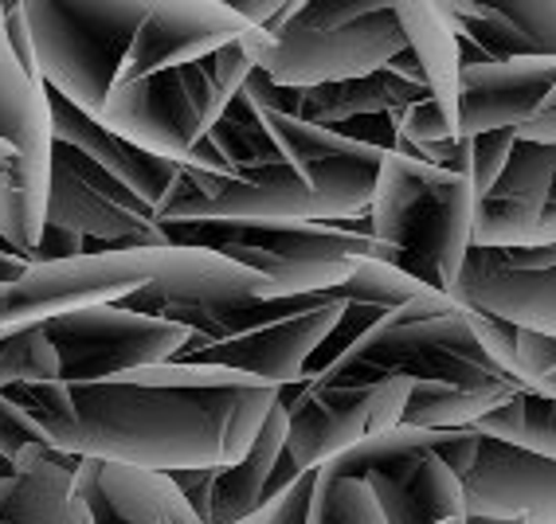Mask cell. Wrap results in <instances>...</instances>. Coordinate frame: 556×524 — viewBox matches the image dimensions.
Masks as SVG:
<instances>
[{
    "mask_svg": "<svg viewBox=\"0 0 556 524\" xmlns=\"http://www.w3.org/2000/svg\"><path fill=\"white\" fill-rule=\"evenodd\" d=\"M16 404L67 455L141 470H216L236 465L278 407V387H141L102 384L12 387Z\"/></svg>",
    "mask_w": 556,
    "mask_h": 524,
    "instance_id": "1",
    "label": "cell"
},
{
    "mask_svg": "<svg viewBox=\"0 0 556 524\" xmlns=\"http://www.w3.org/2000/svg\"><path fill=\"white\" fill-rule=\"evenodd\" d=\"M475 208L470 177L384 153L368 212V255L451 297L475 247Z\"/></svg>",
    "mask_w": 556,
    "mask_h": 524,
    "instance_id": "2",
    "label": "cell"
},
{
    "mask_svg": "<svg viewBox=\"0 0 556 524\" xmlns=\"http://www.w3.org/2000/svg\"><path fill=\"white\" fill-rule=\"evenodd\" d=\"M267 43V31L255 28L248 40L228 43L208 60L157 71L138 82H118L94 122L106 126L114 138L185 168L192 149L216 129L224 110L236 102L243 82L251 79Z\"/></svg>",
    "mask_w": 556,
    "mask_h": 524,
    "instance_id": "3",
    "label": "cell"
},
{
    "mask_svg": "<svg viewBox=\"0 0 556 524\" xmlns=\"http://www.w3.org/2000/svg\"><path fill=\"white\" fill-rule=\"evenodd\" d=\"M36 48V67L48 90L63 94L75 110L99 118L129 43L150 16L141 0H28L24 4Z\"/></svg>",
    "mask_w": 556,
    "mask_h": 524,
    "instance_id": "4",
    "label": "cell"
},
{
    "mask_svg": "<svg viewBox=\"0 0 556 524\" xmlns=\"http://www.w3.org/2000/svg\"><path fill=\"white\" fill-rule=\"evenodd\" d=\"M372 196L299 177L290 165L263 168L251 177H200L189 172L177 196L161 208L157 223H341L365 219Z\"/></svg>",
    "mask_w": 556,
    "mask_h": 524,
    "instance_id": "5",
    "label": "cell"
},
{
    "mask_svg": "<svg viewBox=\"0 0 556 524\" xmlns=\"http://www.w3.org/2000/svg\"><path fill=\"white\" fill-rule=\"evenodd\" d=\"M345 314V302L329 294L318 297H290V302H258L231 314L224 321V333L212 341H197L177 360L189 365H216L255 376L258 384L294 387L306 376L309 357L329 336Z\"/></svg>",
    "mask_w": 556,
    "mask_h": 524,
    "instance_id": "6",
    "label": "cell"
},
{
    "mask_svg": "<svg viewBox=\"0 0 556 524\" xmlns=\"http://www.w3.org/2000/svg\"><path fill=\"white\" fill-rule=\"evenodd\" d=\"M258 302H275L270 282L258 270L231 263L228 255H216V251L165 243L157 274L122 297L118 306L177 321V325L192 329L197 341H212L224 333V321L231 314L258 306Z\"/></svg>",
    "mask_w": 556,
    "mask_h": 524,
    "instance_id": "7",
    "label": "cell"
},
{
    "mask_svg": "<svg viewBox=\"0 0 556 524\" xmlns=\"http://www.w3.org/2000/svg\"><path fill=\"white\" fill-rule=\"evenodd\" d=\"M40 329L60 357L63 384H102L134 368L177 360L192 345V329L134 314L118 302L51 317Z\"/></svg>",
    "mask_w": 556,
    "mask_h": 524,
    "instance_id": "8",
    "label": "cell"
},
{
    "mask_svg": "<svg viewBox=\"0 0 556 524\" xmlns=\"http://www.w3.org/2000/svg\"><path fill=\"white\" fill-rule=\"evenodd\" d=\"M407 396H412V380L400 376L377 380V384L278 387V404L287 407L282 455L299 470H321L349 446L400 426Z\"/></svg>",
    "mask_w": 556,
    "mask_h": 524,
    "instance_id": "9",
    "label": "cell"
},
{
    "mask_svg": "<svg viewBox=\"0 0 556 524\" xmlns=\"http://www.w3.org/2000/svg\"><path fill=\"white\" fill-rule=\"evenodd\" d=\"M161 247L90 251L67 263H31L21 278L0 286V333L43 325L51 317L87 306L122 302L157 274Z\"/></svg>",
    "mask_w": 556,
    "mask_h": 524,
    "instance_id": "10",
    "label": "cell"
},
{
    "mask_svg": "<svg viewBox=\"0 0 556 524\" xmlns=\"http://www.w3.org/2000/svg\"><path fill=\"white\" fill-rule=\"evenodd\" d=\"M407 51V36L400 28L396 4H380L372 16L349 28H282L270 36L258 71L275 87L314 90L329 82H349L377 75Z\"/></svg>",
    "mask_w": 556,
    "mask_h": 524,
    "instance_id": "11",
    "label": "cell"
},
{
    "mask_svg": "<svg viewBox=\"0 0 556 524\" xmlns=\"http://www.w3.org/2000/svg\"><path fill=\"white\" fill-rule=\"evenodd\" d=\"M251 24L231 9L228 0H165V4H150V16L138 28L134 43H129L126 60H122L118 82H138L150 79L157 71L189 67L224 51L228 43H239L251 36Z\"/></svg>",
    "mask_w": 556,
    "mask_h": 524,
    "instance_id": "12",
    "label": "cell"
},
{
    "mask_svg": "<svg viewBox=\"0 0 556 524\" xmlns=\"http://www.w3.org/2000/svg\"><path fill=\"white\" fill-rule=\"evenodd\" d=\"M556 87V60L467 63L458 71V138L521 133Z\"/></svg>",
    "mask_w": 556,
    "mask_h": 524,
    "instance_id": "13",
    "label": "cell"
},
{
    "mask_svg": "<svg viewBox=\"0 0 556 524\" xmlns=\"http://www.w3.org/2000/svg\"><path fill=\"white\" fill-rule=\"evenodd\" d=\"M467 516L556 524V462L482 435L478 462L463 482Z\"/></svg>",
    "mask_w": 556,
    "mask_h": 524,
    "instance_id": "14",
    "label": "cell"
},
{
    "mask_svg": "<svg viewBox=\"0 0 556 524\" xmlns=\"http://www.w3.org/2000/svg\"><path fill=\"white\" fill-rule=\"evenodd\" d=\"M48 114H51V145H67L75 153H83L87 161H94L102 172H110V177L118 180L129 196H138L153 216H161V208L177 196V189L189 177V168L161 161L153 153H146V149L114 138L106 126H99L83 110H75L55 90H48Z\"/></svg>",
    "mask_w": 556,
    "mask_h": 524,
    "instance_id": "15",
    "label": "cell"
},
{
    "mask_svg": "<svg viewBox=\"0 0 556 524\" xmlns=\"http://www.w3.org/2000/svg\"><path fill=\"white\" fill-rule=\"evenodd\" d=\"M556 180V145L517 138L502 177L475 208V247L506 251L533 247L541 216H545L548 189Z\"/></svg>",
    "mask_w": 556,
    "mask_h": 524,
    "instance_id": "16",
    "label": "cell"
},
{
    "mask_svg": "<svg viewBox=\"0 0 556 524\" xmlns=\"http://www.w3.org/2000/svg\"><path fill=\"white\" fill-rule=\"evenodd\" d=\"M287 446V407L278 404L267 416L258 438L236 465H216V470H177L169 474L200 524H236L248 521L263 504L267 482L275 474L278 458Z\"/></svg>",
    "mask_w": 556,
    "mask_h": 524,
    "instance_id": "17",
    "label": "cell"
},
{
    "mask_svg": "<svg viewBox=\"0 0 556 524\" xmlns=\"http://www.w3.org/2000/svg\"><path fill=\"white\" fill-rule=\"evenodd\" d=\"M361 482L384 509L388 524H447L467 521V489L435 450L396 458Z\"/></svg>",
    "mask_w": 556,
    "mask_h": 524,
    "instance_id": "18",
    "label": "cell"
},
{
    "mask_svg": "<svg viewBox=\"0 0 556 524\" xmlns=\"http://www.w3.org/2000/svg\"><path fill=\"white\" fill-rule=\"evenodd\" d=\"M458 306L482 309L529 333L556 336V267L553 270H490L470 263L463 267L455 294Z\"/></svg>",
    "mask_w": 556,
    "mask_h": 524,
    "instance_id": "19",
    "label": "cell"
},
{
    "mask_svg": "<svg viewBox=\"0 0 556 524\" xmlns=\"http://www.w3.org/2000/svg\"><path fill=\"white\" fill-rule=\"evenodd\" d=\"M83 458L60 446H36L0 477V524H71L75 521V470Z\"/></svg>",
    "mask_w": 556,
    "mask_h": 524,
    "instance_id": "20",
    "label": "cell"
},
{
    "mask_svg": "<svg viewBox=\"0 0 556 524\" xmlns=\"http://www.w3.org/2000/svg\"><path fill=\"white\" fill-rule=\"evenodd\" d=\"M419 99H431L424 82H412V79H404V75H396L392 67H384V71H377V75H365V79L299 90L290 118H302V122H309V126L338 129V126H345V122L392 114V110L407 106V102H419Z\"/></svg>",
    "mask_w": 556,
    "mask_h": 524,
    "instance_id": "21",
    "label": "cell"
},
{
    "mask_svg": "<svg viewBox=\"0 0 556 524\" xmlns=\"http://www.w3.org/2000/svg\"><path fill=\"white\" fill-rule=\"evenodd\" d=\"M0 141H9L36 177L51 180V114L48 87L16 63L0 28Z\"/></svg>",
    "mask_w": 556,
    "mask_h": 524,
    "instance_id": "22",
    "label": "cell"
},
{
    "mask_svg": "<svg viewBox=\"0 0 556 524\" xmlns=\"http://www.w3.org/2000/svg\"><path fill=\"white\" fill-rule=\"evenodd\" d=\"M94 482H99L106 509L122 524H200V516L192 513V504L185 501L177 482L169 474H161V470L99 462Z\"/></svg>",
    "mask_w": 556,
    "mask_h": 524,
    "instance_id": "23",
    "label": "cell"
},
{
    "mask_svg": "<svg viewBox=\"0 0 556 524\" xmlns=\"http://www.w3.org/2000/svg\"><path fill=\"white\" fill-rule=\"evenodd\" d=\"M400 28L407 36V51L416 55L419 71H424V82H428V94L443 118L458 129V36L447 24L439 4H396Z\"/></svg>",
    "mask_w": 556,
    "mask_h": 524,
    "instance_id": "24",
    "label": "cell"
},
{
    "mask_svg": "<svg viewBox=\"0 0 556 524\" xmlns=\"http://www.w3.org/2000/svg\"><path fill=\"white\" fill-rule=\"evenodd\" d=\"M526 387L514 380H494L482 387H447V384H412L404 404V426H428V431H470L475 423L506 407Z\"/></svg>",
    "mask_w": 556,
    "mask_h": 524,
    "instance_id": "25",
    "label": "cell"
},
{
    "mask_svg": "<svg viewBox=\"0 0 556 524\" xmlns=\"http://www.w3.org/2000/svg\"><path fill=\"white\" fill-rule=\"evenodd\" d=\"M204 145L216 153L224 177H251V172L282 165V157H278L270 138L263 133V126H258L255 106L243 99V90H239L236 102L224 110V118H219L216 129L204 138Z\"/></svg>",
    "mask_w": 556,
    "mask_h": 524,
    "instance_id": "26",
    "label": "cell"
},
{
    "mask_svg": "<svg viewBox=\"0 0 556 524\" xmlns=\"http://www.w3.org/2000/svg\"><path fill=\"white\" fill-rule=\"evenodd\" d=\"M475 431L556 462V399L521 392V396H514L506 407L490 411L482 423H475Z\"/></svg>",
    "mask_w": 556,
    "mask_h": 524,
    "instance_id": "27",
    "label": "cell"
},
{
    "mask_svg": "<svg viewBox=\"0 0 556 524\" xmlns=\"http://www.w3.org/2000/svg\"><path fill=\"white\" fill-rule=\"evenodd\" d=\"M63 380L60 357L40 325L0 333V392Z\"/></svg>",
    "mask_w": 556,
    "mask_h": 524,
    "instance_id": "28",
    "label": "cell"
},
{
    "mask_svg": "<svg viewBox=\"0 0 556 524\" xmlns=\"http://www.w3.org/2000/svg\"><path fill=\"white\" fill-rule=\"evenodd\" d=\"M306 524H388V516L361 477H329L318 470Z\"/></svg>",
    "mask_w": 556,
    "mask_h": 524,
    "instance_id": "29",
    "label": "cell"
},
{
    "mask_svg": "<svg viewBox=\"0 0 556 524\" xmlns=\"http://www.w3.org/2000/svg\"><path fill=\"white\" fill-rule=\"evenodd\" d=\"M431 286H424L419 278L404 274L400 267H388V263H380V258H361L357 267H353V274L341 282L338 290H333V297L338 302H361V306H372V309H400L404 302H412V297L428 294Z\"/></svg>",
    "mask_w": 556,
    "mask_h": 524,
    "instance_id": "30",
    "label": "cell"
},
{
    "mask_svg": "<svg viewBox=\"0 0 556 524\" xmlns=\"http://www.w3.org/2000/svg\"><path fill=\"white\" fill-rule=\"evenodd\" d=\"M494 9L533 60H556V0H506Z\"/></svg>",
    "mask_w": 556,
    "mask_h": 524,
    "instance_id": "31",
    "label": "cell"
},
{
    "mask_svg": "<svg viewBox=\"0 0 556 524\" xmlns=\"http://www.w3.org/2000/svg\"><path fill=\"white\" fill-rule=\"evenodd\" d=\"M392 129H396V141H400V153L407 149H424V145H439V141H451L458 138V129L443 118V110L435 106L431 99H419V102H407V106L392 110L388 114Z\"/></svg>",
    "mask_w": 556,
    "mask_h": 524,
    "instance_id": "32",
    "label": "cell"
},
{
    "mask_svg": "<svg viewBox=\"0 0 556 524\" xmlns=\"http://www.w3.org/2000/svg\"><path fill=\"white\" fill-rule=\"evenodd\" d=\"M463 309H467V325L478 345H482V353L490 357V365L517 384V325H509L502 317L482 314V309H470V306Z\"/></svg>",
    "mask_w": 556,
    "mask_h": 524,
    "instance_id": "33",
    "label": "cell"
},
{
    "mask_svg": "<svg viewBox=\"0 0 556 524\" xmlns=\"http://www.w3.org/2000/svg\"><path fill=\"white\" fill-rule=\"evenodd\" d=\"M36 446H55V443H51L48 431L31 419L28 407L16 404L9 392H0V458L16 462V458H24L28 450H36Z\"/></svg>",
    "mask_w": 556,
    "mask_h": 524,
    "instance_id": "34",
    "label": "cell"
},
{
    "mask_svg": "<svg viewBox=\"0 0 556 524\" xmlns=\"http://www.w3.org/2000/svg\"><path fill=\"white\" fill-rule=\"evenodd\" d=\"M514 145H517V133H509V129L470 138V189H475L478 200L494 189V180L502 177V168H506Z\"/></svg>",
    "mask_w": 556,
    "mask_h": 524,
    "instance_id": "35",
    "label": "cell"
},
{
    "mask_svg": "<svg viewBox=\"0 0 556 524\" xmlns=\"http://www.w3.org/2000/svg\"><path fill=\"white\" fill-rule=\"evenodd\" d=\"M380 4H368V0H299V9L290 16V28H349V24L372 16Z\"/></svg>",
    "mask_w": 556,
    "mask_h": 524,
    "instance_id": "36",
    "label": "cell"
},
{
    "mask_svg": "<svg viewBox=\"0 0 556 524\" xmlns=\"http://www.w3.org/2000/svg\"><path fill=\"white\" fill-rule=\"evenodd\" d=\"M548 376H556V336L517 329V384L536 396Z\"/></svg>",
    "mask_w": 556,
    "mask_h": 524,
    "instance_id": "37",
    "label": "cell"
},
{
    "mask_svg": "<svg viewBox=\"0 0 556 524\" xmlns=\"http://www.w3.org/2000/svg\"><path fill=\"white\" fill-rule=\"evenodd\" d=\"M314 477H318V470H306V474H299V482L290 485V489H282L275 501L258 504L255 513H251L255 524H306L309 497H314Z\"/></svg>",
    "mask_w": 556,
    "mask_h": 524,
    "instance_id": "38",
    "label": "cell"
},
{
    "mask_svg": "<svg viewBox=\"0 0 556 524\" xmlns=\"http://www.w3.org/2000/svg\"><path fill=\"white\" fill-rule=\"evenodd\" d=\"M4 40H9L12 55L28 71L31 79H40V67H36V48H31V28H28V16H24V4L21 0H4Z\"/></svg>",
    "mask_w": 556,
    "mask_h": 524,
    "instance_id": "39",
    "label": "cell"
},
{
    "mask_svg": "<svg viewBox=\"0 0 556 524\" xmlns=\"http://www.w3.org/2000/svg\"><path fill=\"white\" fill-rule=\"evenodd\" d=\"M79 255H87V239L67 228H55V223H43V235L36 251H28V263H67Z\"/></svg>",
    "mask_w": 556,
    "mask_h": 524,
    "instance_id": "40",
    "label": "cell"
},
{
    "mask_svg": "<svg viewBox=\"0 0 556 524\" xmlns=\"http://www.w3.org/2000/svg\"><path fill=\"white\" fill-rule=\"evenodd\" d=\"M521 141H536V145H556V87L553 94H548V102L541 106V114H536L533 122H529L521 133H517Z\"/></svg>",
    "mask_w": 556,
    "mask_h": 524,
    "instance_id": "41",
    "label": "cell"
},
{
    "mask_svg": "<svg viewBox=\"0 0 556 524\" xmlns=\"http://www.w3.org/2000/svg\"><path fill=\"white\" fill-rule=\"evenodd\" d=\"M228 4L251 24V28H258V31L267 28V24H275L278 12H282V4H278V0H228Z\"/></svg>",
    "mask_w": 556,
    "mask_h": 524,
    "instance_id": "42",
    "label": "cell"
},
{
    "mask_svg": "<svg viewBox=\"0 0 556 524\" xmlns=\"http://www.w3.org/2000/svg\"><path fill=\"white\" fill-rule=\"evenodd\" d=\"M548 243H556V180L553 189H548V204H545V216H541V228H536L533 247H548Z\"/></svg>",
    "mask_w": 556,
    "mask_h": 524,
    "instance_id": "43",
    "label": "cell"
},
{
    "mask_svg": "<svg viewBox=\"0 0 556 524\" xmlns=\"http://www.w3.org/2000/svg\"><path fill=\"white\" fill-rule=\"evenodd\" d=\"M31 263L21 255V251H12V247H0V286L4 282H12V278H21L24 270H28Z\"/></svg>",
    "mask_w": 556,
    "mask_h": 524,
    "instance_id": "44",
    "label": "cell"
},
{
    "mask_svg": "<svg viewBox=\"0 0 556 524\" xmlns=\"http://www.w3.org/2000/svg\"><path fill=\"white\" fill-rule=\"evenodd\" d=\"M24 165H28V161H24L21 153H16V149L9 145V141H0V184H4L9 177H16V172H21Z\"/></svg>",
    "mask_w": 556,
    "mask_h": 524,
    "instance_id": "45",
    "label": "cell"
},
{
    "mask_svg": "<svg viewBox=\"0 0 556 524\" xmlns=\"http://www.w3.org/2000/svg\"><path fill=\"white\" fill-rule=\"evenodd\" d=\"M467 524H521V521H494V516H467Z\"/></svg>",
    "mask_w": 556,
    "mask_h": 524,
    "instance_id": "46",
    "label": "cell"
},
{
    "mask_svg": "<svg viewBox=\"0 0 556 524\" xmlns=\"http://www.w3.org/2000/svg\"><path fill=\"white\" fill-rule=\"evenodd\" d=\"M236 524H255V516H248V521H236Z\"/></svg>",
    "mask_w": 556,
    "mask_h": 524,
    "instance_id": "47",
    "label": "cell"
},
{
    "mask_svg": "<svg viewBox=\"0 0 556 524\" xmlns=\"http://www.w3.org/2000/svg\"><path fill=\"white\" fill-rule=\"evenodd\" d=\"M447 524H467V521H447Z\"/></svg>",
    "mask_w": 556,
    "mask_h": 524,
    "instance_id": "48",
    "label": "cell"
}]
</instances>
